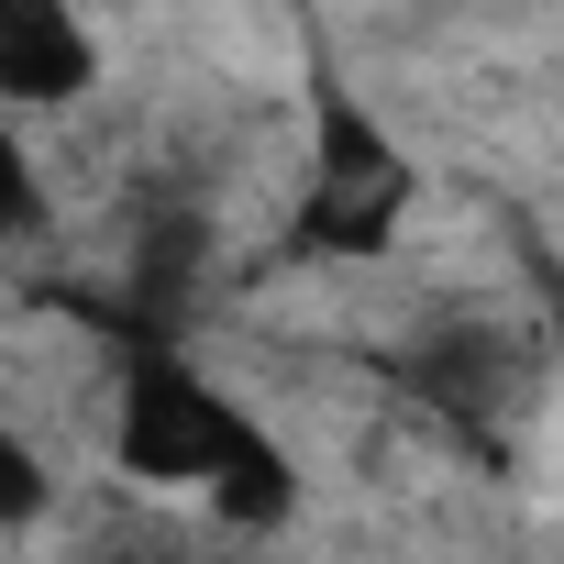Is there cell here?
Segmentation results:
<instances>
[{
  "label": "cell",
  "instance_id": "3957f363",
  "mask_svg": "<svg viewBox=\"0 0 564 564\" xmlns=\"http://www.w3.org/2000/svg\"><path fill=\"white\" fill-rule=\"evenodd\" d=\"M100 89V34L67 0H0V122H34Z\"/></svg>",
  "mask_w": 564,
  "mask_h": 564
},
{
  "label": "cell",
  "instance_id": "8992f818",
  "mask_svg": "<svg viewBox=\"0 0 564 564\" xmlns=\"http://www.w3.org/2000/svg\"><path fill=\"white\" fill-rule=\"evenodd\" d=\"M531 333H542V388H553V476H564V254H542Z\"/></svg>",
  "mask_w": 564,
  "mask_h": 564
},
{
  "label": "cell",
  "instance_id": "6da1fadb",
  "mask_svg": "<svg viewBox=\"0 0 564 564\" xmlns=\"http://www.w3.org/2000/svg\"><path fill=\"white\" fill-rule=\"evenodd\" d=\"M100 443H111L122 487L188 498V509H210V520L243 531V542L289 531V520L311 509V476H300L289 443H276V421H265L232 377H210V366L188 355V333H166V322H133V333L111 344Z\"/></svg>",
  "mask_w": 564,
  "mask_h": 564
},
{
  "label": "cell",
  "instance_id": "277c9868",
  "mask_svg": "<svg viewBox=\"0 0 564 564\" xmlns=\"http://www.w3.org/2000/svg\"><path fill=\"white\" fill-rule=\"evenodd\" d=\"M531 377H542V333H487V322H454V333H432L410 355V388L432 410H454L465 432H498Z\"/></svg>",
  "mask_w": 564,
  "mask_h": 564
},
{
  "label": "cell",
  "instance_id": "7a4b0ae2",
  "mask_svg": "<svg viewBox=\"0 0 564 564\" xmlns=\"http://www.w3.org/2000/svg\"><path fill=\"white\" fill-rule=\"evenodd\" d=\"M410 210H421V155L311 45V78H300V188H289V221H276V265H289V276L388 265L399 232H410Z\"/></svg>",
  "mask_w": 564,
  "mask_h": 564
},
{
  "label": "cell",
  "instance_id": "5b68a950",
  "mask_svg": "<svg viewBox=\"0 0 564 564\" xmlns=\"http://www.w3.org/2000/svg\"><path fill=\"white\" fill-rule=\"evenodd\" d=\"M45 509H56L45 443L34 432H0V531H45Z\"/></svg>",
  "mask_w": 564,
  "mask_h": 564
}]
</instances>
